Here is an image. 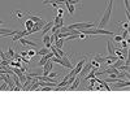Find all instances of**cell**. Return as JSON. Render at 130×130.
<instances>
[{"mask_svg":"<svg viewBox=\"0 0 130 130\" xmlns=\"http://www.w3.org/2000/svg\"><path fill=\"white\" fill-rule=\"evenodd\" d=\"M27 56L35 57V56H37V51H35V50H27Z\"/></svg>","mask_w":130,"mask_h":130,"instance_id":"cell-21","label":"cell"},{"mask_svg":"<svg viewBox=\"0 0 130 130\" xmlns=\"http://www.w3.org/2000/svg\"><path fill=\"white\" fill-rule=\"evenodd\" d=\"M129 85H130L129 81H125V82L117 81V82H115V85H113V89H121V87H122V89H127Z\"/></svg>","mask_w":130,"mask_h":130,"instance_id":"cell-8","label":"cell"},{"mask_svg":"<svg viewBox=\"0 0 130 130\" xmlns=\"http://www.w3.org/2000/svg\"><path fill=\"white\" fill-rule=\"evenodd\" d=\"M90 69H91V65H90V62H87L86 65H83V68L81 69V72L78 73V75H79L81 78H83V77H85V74L90 72Z\"/></svg>","mask_w":130,"mask_h":130,"instance_id":"cell-9","label":"cell"},{"mask_svg":"<svg viewBox=\"0 0 130 130\" xmlns=\"http://www.w3.org/2000/svg\"><path fill=\"white\" fill-rule=\"evenodd\" d=\"M5 56H7L8 59H12V57L14 56V51H13V48H9V50H8V52L5 53Z\"/></svg>","mask_w":130,"mask_h":130,"instance_id":"cell-20","label":"cell"},{"mask_svg":"<svg viewBox=\"0 0 130 130\" xmlns=\"http://www.w3.org/2000/svg\"><path fill=\"white\" fill-rule=\"evenodd\" d=\"M96 83V77L95 78H91L90 81V86H89V90H94V85Z\"/></svg>","mask_w":130,"mask_h":130,"instance_id":"cell-24","label":"cell"},{"mask_svg":"<svg viewBox=\"0 0 130 130\" xmlns=\"http://www.w3.org/2000/svg\"><path fill=\"white\" fill-rule=\"evenodd\" d=\"M90 65H91V68L98 69V70H99V68H100V62L98 61V60H95V59H92V60L90 61Z\"/></svg>","mask_w":130,"mask_h":130,"instance_id":"cell-15","label":"cell"},{"mask_svg":"<svg viewBox=\"0 0 130 130\" xmlns=\"http://www.w3.org/2000/svg\"><path fill=\"white\" fill-rule=\"evenodd\" d=\"M52 68H53V62L50 59L44 65H43V73H42V75H48V73L52 70Z\"/></svg>","mask_w":130,"mask_h":130,"instance_id":"cell-2","label":"cell"},{"mask_svg":"<svg viewBox=\"0 0 130 130\" xmlns=\"http://www.w3.org/2000/svg\"><path fill=\"white\" fill-rule=\"evenodd\" d=\"M112 8H113V2H111L109 0V3H108L105 10H104V13L102 16V20H100V24L98 25V27L99 29H104L108 24H109V20H111V14H112Z\"/></svg>","mask_w":130,"mask_h":130,"instance_id":"cell-1","label":"cell"},{"mask_svg":"<svg viewBox=\"0 0 130 130\" xmlns=\"http://www.w3.org/2000/svg\"><path fill=\"white\" fill-rule=\"evenodd\" d=\"M122 40V37L121 35H116L115 38H113V42H118V43H120Z\"/></svg>","mask_w":130,"mask_h":130,"instance_id":"cell-30","label":"cell"},{"mask_svg":"<svg viewBox=\"0 0 130 130\" xmlns=\"http://www.w3.org/2000/svg\"><path fill=\"white\" fill-rule=\"evenodd\" d=\"M53 26V21H51V22H47V24H44V26L42 27V34L44 35V34H47V32L51 30V27Z\"/></svg>","mask_w":130,"mask_h":130,"instance_id":"cell-11","label":"cell"},{"mask_svg":"<svg viewBox=\"0 0 130 130\" xmlns=\"http://www.w3.org/2000/svg\"><path fill=\"white\" fill-rule=\"evenodd\" d=\"M0 64H2V67H9V60H0Z\"/></svg>","mask_w":130,"mask_h":130,"instance_id":"cell-27","label":"cell"},{"mask_svg":"<svg viewBox=\"0 0 130 130\" xmlns=\"http://www.w3.org/2000/svg\"><path fill=\"white\" fill-rule=\"evenodd\" d=\"M61 59H62V67H64V68H68V69H73V68H74L70 57H68L67 55H64Z\"/></svg>","mask_w":130,"mask_h":130,"instance_id":"cell-4","label":"cell"},{"mask_svg":"<svg viewBox=\"0 0 130 130\" xmlns=\"http://www.w3.org/2000/svg\"><path fill=\"white\" fill-rule=\"evenodd\" d=\"M50 38H51V34H44V37H43V43L44 44H47V43H50Z\"/></svg>","mask_w":130,"mask_h":130,"instance_id":"cell-22","label":"cell"},{"mask_svg":"<svg viewBox=\"0 0 130 130\" xmlns=\"http://www.w3.org/2000/svg\"><path fill=\"white\" fill-rule=\"evenodd\" d=\"M3 81L8 85V87H9V90L10 91H13L16 87H14V81L13 79H10L9 77H8V74H3Z\"/></svg>","mask_w":130,"mask_h":130,"instance_id":"cell-5","label":"cell"},{"mask_svg":"<svg viewBox=\"0 0 130 130\" xmlns=\"http://www.w3.org/2000/svg\"><path fill=\"white\" fill-rule=\"evenodd\" d=\"M34 24H35V22H34L32 20H30V18L26 20V22H25V29H26V30H30L32 26H34Z\"/></svg>","mask_w":130,"mask_h":130,"instance_id":"cell-18","label":"cell"},{"mask_svg":"<svg viewBox=\"0 0 130 130\" xmlns=\"http://www.w3.org/2000/svg\"><path fill=\"white\" fill-rule=\"evenodd\" d=\"M79 83H81V77H79V75H77V77L74 78V81L72 82V85L69 86V89H70V90L78 89V87H79Z\"/></svg>","mask_w":130,"mask_h":130,"instance_id":"cell-10","label":"cell"},{"mask_svg":"<svg viewBox=\"0 0 130 130\" xmlns=\"http://www.w3.org/2000/svg\"><path fill=\"white\" fill-rule=\"evenodd\" d=\"M4 90H9V87H8V85L4 82V83H2V85H0V91H4Z\"/></svg>","mask_w":130,"mask_h":130,"instance_id":"cell-25","label":"cell"},{"mask_svg":"<svg viewBox=\"0 0 130 130\" xmlns=\"http://www.w3.org/2000/svg\"><path fill=\"white\" fill-rule=\"evenodd\" d=\"M26 16H27L30 20H32V21H34V22H39V21L42 20L39 16H34V14H31L30 12H26Z\"/></svg>","mask_w":130,"mask_h":130,"instance_id":"cell-16","label":"cell"},{"mask_svg":"<svg viewBox=\"0 0 130 130\" xmlns=\"http://www.w3.org/2000/svg\"><path fill=\"white\" fill-rule=\"evenodd\" d=\"M18 42L21 43V44H24V46L37 47V43H35V42H32V40H29V39H26L25 37H22V38H18Z\"/></svg>","mask_w":130,"mask_h":130,"instance_id":"cell-7","label":"cell"},{"mask_svg":"<svg viewBox=\"0 0 130 130\" xmlns=\"http://www.w3.org/2000/svg\"><path fill=\"white\" fill-rule=\"evenodd\" d=\"M111 2H113V0H111Z\"/></svg>","mask_w":130,"mask_h":130,"instance_id":"cell-34","label":"cell"},{"mask_svg":"<svg viewBox=\"0 0 130 130\" xmlns=\"http://www.w3.org/2000/svg\"><path fill=\"white\" fill-rule=\"evenodd\" d=\"M107 48H108V55H113V51H115V46L112 44V40H111V39L107 42Z\"/></svg>","mask_w":130,"mask_h":130,"instance_id":"cell-14","label":"cell"},{"mask_svg":"<svg viewBox=\"0 0 130 130\" xmlns=\"http://www.w3.org/2000/svg\"><path fill=\"white\" fill-rule=\"evenodd\" d=\"M21 56H27V50H25V51L21 52Z\"/></svg>","mask_w":130,"mask_h":130,"instance_id":"cell-32","label":"cell"},{"mask_svg":"<svg viewBox=\"0 0 130 130\" xmlns=\"http://www.w3.org/2000/svg\"><path fill=\"white\" fill-rule=\"evenodd\" d=\"M64 42H65V39H62V38H57L55 42H53V46H55L56 48H62Z\"/></svg>","mask_w":130,"mask_h":130,"instance_id":"cell-13","label":"cell"},{"mask_svg":"<svg viewBox=\"0 0 130 130\" xmlns=\"http://www.w3.org/2000/svg\"><path fill=\"white\" fill-rule=\"evenodd\" d=\"M120 47L121 48H129V40L127 39H122L120 42Z\"/></svg>","mask_w":130,"mask_h":130,"instance_id":"cell-19","label":"cell"},{"mask_svg":"<svg viewBox=\"0 0 130 130\" xmlns=\"http://www.w3.org/2000/svg\"><path fill=\"white\" fill-rule=\"evenodd\" d=\"M122 39H127L129 38V29H124V32L121 34Z\"/></svg>","mask_w":130,"mask_h":130,"instance_id":"cell-23","label":"cell"},{"mask_svg":"<svg viewBox=\"0 0 130 130\" xmlns=\"http://www.w3.org/2000/svg\"><path fill=\"white\" fill-rule=\"evenodd\" d=\"M56 9H57V16L62 17V16H64V9H62V8H60V7H59V8H56Z\"/></svg>","mask_w":130,"mask_h":130,"instance_id":"cell-29","label":"cell"},{"mask_svg":"<svg viewBox=\"0 0 130 130\" xmlns=\"http://www.w3.org/2000/svg\"><path fill=\"white\" fill-rule=\"evenodd\" d=\"M50 52V48H47L46 46L43 47V48H40L39 51H37V55H39V56H43V55H46V53H48Z\"/></svg>","mask_w":130,"mask_h":130,"instance_id":"cell-17","label":"cell"},{"mask_svg":"<svg viewBox=\"0 0 130 130\" xmlns=\"http://www.w3.org/2000/svg\"><path fill=\"white\" fill-rule=\"evenodd\" d=\"M25 16H26V13L24 12V10H20V9H16V10H13V12H12V18H14L16 21L22 20Z\"/></svg>","mask_w":130,"mask_h":130,"instance_id":"cell-3","label":"cell"},{"mask_svg":"<svg viewBox=\"0 0 130 130\" xmlns=\"http://www.w3.org/2000/svg\"><path fill=\"white\" fill-rule=\"evenodd\" d=\"M64 4L67 5V8H68V12L70 13V16H73V14H74V12H75L74 4H70V3H68V0H65V3H64Z\"/></svg>","mask_w":130,"mask_h":130,"instance_id":"cell-12","label":"cell"},{"mask_svg":"<svg viewBox=\"0 0 130 130\" xmlns=\"http://www.w3.org/2000/svg\"><path fill=\"white\" fill-rule=\"evenodd\" d=\"M120 26H121V27H124V29H129V20H126L125 22H121V24H120Z\"/></svg>","mask_w":130,"mask_h":130,"instance_id":"cell-28","label":"cell"},{"mask_svg":"<svg viewBox=\"0 0 130 130\" xmlns=\"http://www.w3.org/2000/svg\"><path fill=\"white\" fill-rule=\"evenodd\" d=\"M57 75H59L57 72H52V70H51V72L48 73V77H50V78H55V77H57Z\"/></svg>","mask_w":130,"mask_h":130,"instance_id":"cell-26","label":"cell"},{"mask_svg":"<svg viewBox=\"0 0 130 130\" xmlns=\"http://www.w3.org/2000/svg\"><path fill=\"white\" fill-rule=\"evenodd\" d=\"M2 24H3V21H2V20H0V26H2Z\"/></svg>","mask_w":130,"mask_h":130,"instance_id":"cell-33","label":"cell"},{"mask_svg":"<svg viewBox=\"0 0 130 130\" xmlns=\"http://www.w3.org/2000/svg\"><path fill=\"white\" fill-rule=\"evenodd\" d=\"M68 3H70V4H79L81 3V0H68Z\"/></svg>","mask_w":130,"mask_h":130,"instance_id":"cell-31","label":"cell"},{"mask_svg":"<svg viewBox=\"0 0 130 130\" xmlns=\"http://www.w3.org/2000/svg\"><path fill=\"white\" fill-rule=\"evenodd\" d=\"M52 56H53V53H52L51 51H50L48 53H46V55H43V56H42V59L38 61V67H43V65H44V64H46V62H47Z\"/></svg>","mask_w":130,"mask_h":130,"instance_id":"cell-6","label":"cell"}]
</instances>
